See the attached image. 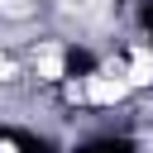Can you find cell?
Instances as JSON below:
<instances>
[{
  "instance_id": "2",
  "label": "cell",
  "mask_w": 153,
  "mask_h": 153,
  "mask_svg": "<svg viewBox=\"0 0 153 153\" xmlns=\"http://www.w3.org/2000/svg\"><path fill=\"white\" fill-rule=\"evenodd\" d=\"M33 62H38V72H43L48 81H53V76H62V53H57V48H43Z\"/></svg>"
},
{
  "instance_id": "3",
  "label": "cell",
  "mask_w": 153,
  "mask_h": 153,
  "mask_svg": "<svg viewBox=\"0 0 153 153\" xmlns=\"http://www.w3.org/2000/svg\"><path fill=\"white\" fill-rule=\"evenodd\" d=\"M129 81H153V62H148V53H134V72H129Z\"/></svg>"
},
{
  "instance_id": "1",
  "label": "cell",
  "mask_w": 153,
  "mask_h": 153,
  "mask_svg": "<svg viewBox=\"0 0 153 153\" xmlns=\"http://www.w3.org/2000/svg\"><path fill=\"white\" fill-rule=\"evenodd\" d=\"M129 91V76H86L72 86V100H96V105H115Z\"/></svg>"
}]
</instances>
